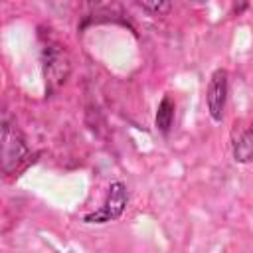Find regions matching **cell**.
I'll return each instance as SVG.
<instances>
[{"mask_svg":"<svg viewBox=\"0 0 253 253\" xmlns=\"http://www.w3.org/2000/svg\"><path fill=\"white\" fill-rule=\"evenodd\" d=\"M0 140H2L0 146H2V172L4 174H14L32 160V148L28 146L26 136L16 126V123H12L8 117L2 119Z\"/></svg>","mask_w":253,"mask_h":253,"instance_id":"cell-1","label":"cell"},{"mask_svg":"<svg viewBox=\"0 0 253 253\" xmlns=\"http://www.w3.org/2000/svg\"><path fill=\"white\" fill-rule=\"evenodd\" d=\"M128 206V188L123 180H113L107 188L105 202L95 210L83 215V223L91 225H101V223H111L117 221Z\"/></svg>","mask_w":253,"mask_h":253,"instance_id":"cell-2","label":"cell"},{"mask_svg":"<svg viewBox=\"0 0 253 253\" xmlns=\"http://www.w3.org/2000/svg\"><path fill=\"white\" fill-rule=\"evenodd\" d=\"M229 97V73L223 67H217L211 71L206 91V105L208 115L213 123H221L225 115V105Z\"/></svg>","mask_w":253,"mask_h":253,"instance_id":"cell-3","label":"cell"},{"mask_svg":"<svg viewBox=\"0 0 253 253\" xmlns=\"http://www.w3.org/2000/svg\"><path fill=\"white\" fill-rule=\"evenodd\" d=\"M42 61H43V75L45 81L53 85H61L65 77L69 75V57L65 49L57 43H47L42 49Z\"/></svg>","mask_w":253,"mask_h":253,"instance_id":"cell-4","label":"cell"},{"mask_svg":"<svg viewBox=\"0 0 253 253\" xmlns=\"http://www.w3.org/2000/svg\"><path fill=\"white\" fill-rule=\"evenodd\" d=\"M174 117H176V101L172 99V95H164L156 107V113H154V126L160 134L168 136L170 130H172V125H174Z\"/></svg>","mask_w":253,"mask_h":253,"instance_id":"cell-5","label":"cell"},{"mask_svg":"<svg viewBox=\"0 0 253 253\" xmlns=\"http://www.w3.org/2000/svg\"><path fill=\"white\" fill-rule=\"evenodd\" d=\"M231 154H233V160L239 164H251L253 162V125L249 128H245L233 140Z\"/></svg>","mask_w":253,"mask_h":253,"instance_id":"cell-6","label":"cell"},{"mask_svg":"<svg viewBox=\"0 0 253 253\" xmlns=\"http://www.w3.org/2000/svg\"><path fill=\"white\" fill-rule=\"evenodd\" d=\"M136 6L142 8L144 12H148L150 16H166L174 8L172 2H162V0H158V2H136Z\"/></svg>","mask_w":253,"mask_h":253,"instance_id":"cell-7","label":"cell"}]
</instances>
